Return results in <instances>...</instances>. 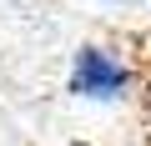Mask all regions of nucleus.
<instances>
[{"label": "nucleus", "mask_w": 151, "mask_h": 146, "mask_svg": "<svg viewBox=\"0 0 151 146\" xmlns=\"http://www.w3.org/2000/svg\"><path fill=\"white\" fill-rule=\"evenodd\" d=\"M136 86H141L136 65H131L121 50H111V45H81V50L70 55L65 91H70L76 101H91V106H121V101L136 96Z\"/></svg>", "instance_id": "f257e3e1"}, {"label": "nucleus", "mask_w": 151, "mask_h": 146, "mask_svg": "<svg viewBox=\"0 0 151 146\" xmlns=\"http://www.w3.org/2000/svg\"><path fill=\"white\" fill-rule=\"evenodd\" d=\"M146 91H151V81H146Z\"/></svg>", "instance_id": "f03ea898"}]
</instances>
